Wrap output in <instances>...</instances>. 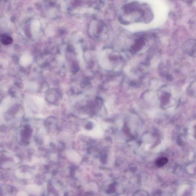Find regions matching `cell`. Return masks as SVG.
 Masks as SVG:
<instances>
[{
    "label": "cell",
    "instance_id": "1",
    "mask_svg": "<svg viewBox=\"0 0 196 196\" xmlns=\"http://www.w3.org/2000/svg\"><path fill=\"white\" fill-rule=\"evenodd\" d=\"M186 52L190 56H195V40H189L185 43L184 46Z\"/></svg>",
    "mask_w": 196,
    "mask_h": 196
},
{
    "label": "cell",
    "instance_id": "2",
    "mask_svg": "<svg viewBox=\"0 0 196 196\" xmlns=\"http://www.w3.org/2000/svg\"><path fill=\"white\" fill-rule=\"evenodd\" d=\"M145 40L142 38H140L136 41L132 50L134 51H138L144 46L145 44Z\"/></svg>",
    "mask_w": 196,
    "mask_h": 196
},
{
    "label": "cell",
    "instance_id": "3",
    "mask_svg": "<svg viewBox=\"0 0 196 196\" xmlns=\"http://www.w3.org/2000/svg\"><path fill=\"white\" fill-rule=\"evenodd\" d=\"M1 41L4 45H7L12 43L13 39L12 37L8 35H4L1 37Z\"/></svg>",
    "mask_w": 196,
    "mask_h": 196
},
{
    "label": "cell",
    "instance_id": "4",
    "mask_svg": "<svg viewBox=\"0 0 196 196\" xmlns=\"http://www.w3.org/2000/svg\"><path fill=\"white\" fill-rule=\"evenodd\" d=\"M168 161V159L167 158L165 157H163L157 160L155 162V164L156 166L158 167H161L167 163Z\"/></svg>",
    "mask_w": 196,
    "mask_h": 196
}]
</instances>
